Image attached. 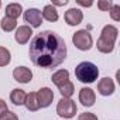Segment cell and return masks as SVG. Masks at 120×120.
Here are the masks:
<instances>
[{"label":"cell","mask_w":120,"mask_h":120,"mask_svg":"<svg viewBox=\"0 0 120 120\" xmlns=\"http://www.w3.org/2000/svg\"><path fill=\"white\" fill-rule=\"evenodd\" d=\"M13 78L20 83H28L33 79V72L27 67H17L13 71Z\"/></svg>","instance_id":"7"},{"label":"cell","mask_w":120,"mask_h":120,"mask_svg":"<svg viewBox=\"0 0 120 120\" xmlns=\"http://www.w3.org/2000/svg\"><path fill=\"white\" fill-rule=\"evenodd\" d=\"M82 20H83V13L79 9L72 7L65 13V21L68 26H78L82 23Z\"/></svg>","instance_id":"11"},{"label":"cell","mask_w":120,"mask_h":120,"mask_svg":"<svg viewBox=\"0 0 120 120\" xmlns=\"http://www.w3.org/2000/svg\"><path fill=\"white\" fill-rule=\"evenodd\" d=\"M112 6H113V3L110 2V0H99L98 2V7L102 11H109L112 9Z\"/></svg>","instance_id":"22"},{"label":"cell","mask_w":120,"mask_h":120,"mask_svg":"<svg viewBox=\"0 0 120 120\" xmlns=\"http://www.w3.org/2000/svg\"><path fill=\"white\" fill-rule=\"evenodd\" d=\"M0 7H2V2H0Z\"/></svg>","instance_id":"28"},{"label":"cell","mask_w":120,"mask_h":120,"mask_svg":"<svg viewBox=\"0 0 120 120\" xmlns=\"http://www.w3.org/2000/svg\"><path fill=\"white\" fill-rule=\"evenodd\" d=\"M117 35H119V30L114 26H112V24L105 26L102 33H100V37H99V40L96 42L98 49L102 54H110L114 49V44H116Z\"/></svg>","instance_id":"2"},{"label":"cell","mask_w":120,"mask_h":120,"mask_svg":"<svg viewBox=\"0 0 120 120\" xmlns=\"http://www.w3.org/2000/svg\"><path fill=\"white\" fill-rule=\"evenodd\" d=\"M96 100V95L93 92V89L90 88H82L79 90V102L85 106V107H90L95 105Z\"/></svg>","instance_id":"9"},{"label":"cell","mask_w":120,"mask_h":120,"mask_svg":"<svg viewBox=\"0 0 120 120\" xmlns=\"http://www.w3.org/2000/svg\"><path fill=\"white\" fill-rule=\"evenodd\" d=\"M72 42L74 45L81 49V51H89L93 45V38L86 30H79L72 35Z\"/></svg>","instance_id":"5"},{"label":"cell","mask_w":120,"mask_h":120,"mask_svg":"<svg viewBox=\"0 0 120 120\" xmlns=\"http://www.w3.org/2000/svg\"><path fill=\"white\" fill-rule=\"evenodd\" d=\"M21 13H23V7L20 3H10L6 7V17H9V19L17 20Z\"/></svg>","instance_id":"14"},{"label":"cell","mask_w":120,"mask_h":120,"mask_svg":"<svg viewBox=\"0 0 120 120\" xmlns=\"http://www.w3.org/2000/svg\"><path fill=\"white\" fill-rule=\"evenodd\" d=\"M51 81H52L56 86H59V85H62V83H65V82L69 81V72H68L67 69H59V71H56L55 74H52Z\"/></svg>","instance_id":"16"},{"label":"cell","mask_w":120,"mask_h":120,"mask_svg":"<svg viewBox=\"0 0 120 120\" xmlns=\"http://www.w3.org/2000/svg\"><path fill=\"white\" fill-rule=\"evenodd\" d=\"M33 35V28L30 26H20L17 30H16V34H14V40L19 42V44H27L28 40L31 38Z\"/></svg>","instance_id":"10"},{"label":"cell","mask_w":120,"mask_h":120,"mask_svg":"<svg viewBox=\"0 0 120 120\" xmlns=\"http://www.w3.org/2000/svg\"><path fill=\"white\" fill-rule=\"evenodd\" d=\"M78 112L76 103L71 98H61L56 105V113L64 119H72Z\"/></svg>","instance_id":"4"},{"label":"cell","mask_w":120,"mask_h":120,"mask_svg":"<svg viewBox=\"0 0 120 120\" xmlns=\"http://www.w3.org/2000/svg\"><path fill=\"white\" fill-rule=\"evenodd\" d=\"M37 93V100H38V105L40 107H48L51 103H52V99H54V92L49 89V88H41Z\"/></svg>","instance_id":"8"},{"label":"cell","mask_w":120,"mask_h":120,"mask_svg":"<svg viewBox=\"0 0 120 120\" xmlns=\"http://www.w3.org/2000/svg\"><path fill=\"white\" fill-rule=\"evenodd\" d=\"M65 4H68V0H64V2H52L54 7L55 6H65Z\"/></svg>","instance_id":"27"},{"label":"cell","mask_w":120,"mask_h":120,"mask_svg":"<svg viewBox=\"0 0 120 120\" xmlns=\"http://www.w3.org/2000/svg\"><path fill=\"white\" fill-rule=\"evenodd\" d=\"M24 105H26V107H27L30 112L38 110V109H40V105H38V100H37V93H35V92L27 93V98H26Z\"/></svg>","instance_id":"17"},{"label":"cell","mask_w":120,"mask_h":120,"mask_svg":"<svg viewBox=\"0 0 120 120\" xmlns=\"http://www.w3.org/2000/svg\"><path fill=\"white\" fill-rule=\"evenodd\" d=\"M58 89H59V93L62 95V98H71L74 95V92H75V86H74V83L71 81H68V82H65L62 85H59Z\"/></svg>","instance_id":"18"},{"label":"cell","mask_w":120,"mask_h":120,"mask_svg":"<svg viewBox=\"0 0 120 120\" xmlns=\"http://www.w3.org/2000/svg\"><path fill=\"white\" fill-rule=\"evenodd\" d=\"M24 21L30 24L31 28H37L42 24V16L38 9H28L24 11Z\"/></svg>","instance_id":"6"},{"label":"cell","mask_w":120,"mask_h":120,"mask_svg":"<svg viewBox=\"0 0 120 120\" xmlns=\"http://www.w3.org/2000/svg\"><path fill=\"white\" fill-rule=\"evenodd\" d=\"M0 120H19V117H17L16 113L7 110V112H4L2 116H0Z\"/></svg>","instance_id":"23"},{"label":"cell","mask_w":120,"mask_h":120,"mask_svg":"<svg viewBox=\"0 0 120 120\" xmlns=\"http://www.w3.org/2000/svg\"><path fill=\"white\" fill-rule=\"evenodd\" d=\"M41 16H42V19H45V20L49 21V23H55V21L58 20V11H56V9H55L52 4L44 6V9H42V11H41Z\"/></svg>","instance_id":"13"},{"label":"cell","mask_w":120,"mask_h":120,"mask_svg":"<svg viewBox=\"0 0 120 120\" xmlns=\"http://www.w3.org/2000/svg\"><path fill=\"white\" fill-rule=\"evenodd\" d=\"M75 76L82 83H93L99 76V69L95 64L83 61L75 68Z\"/></svg>","instance_id":"3"},{"label":"cell","mask_w":120,"mask_h":120,"mask_svg":"<svg viewBox=\"0 0 120 120\" xmlns=\"http://www.w3.org/2000/svg\"><path fill=\"white\" fill-rule=\"evenodd\" d=\"M76 3L79 4V6H83V7H90L93 3L92 2H83V0H76Z\"/></svg>","instance_id":"26"},{"label":"cell","mask_w":120,"mask_h":120,"mask_svg":"<svg viewBox=\"0 0 120 120\" xmlns=\"http://www.w3.org/2000/svg\"><path fill=\"white\" fill-rule=\"evenodd\" d=\"M11 61V54L7 48L0 47V67H6Z\"/></svg>","instance_id":"20"},{"label":"cell","mask_w":120,"mask_h":120,"mask_svg":"<svg viewBox=\"0 0 120 120\" xmlns=\"http://www.w3.org/2000/svg\"><path fill=\"white\" fill-rule=\"evenodd\" d=\"M28 55L38 68H55L67 58V44L54 31H42L33 37Z\"/></svg>","instance_id":"1"},{"label":"cell","mask_w":120,"mask_h":120,"mask_svg":"<svg viewBox=\"0 0 120 120\" xmlns=\"http://www.w3.org/2000/svg\"><path fill=\"white\" fill-rule=\"evenodd\" d=\"M109 13H110V17L114 21H120V6L119 4H113L112 9L109 10Z\"/></svg>","instance_id":"21"},{"label":"cell","mask_w":120,"mask_h":120,"mask_svg":"<svg viewBox=\"0 0 120 120\" xmlns=\"http://www.w3.org/2000/svg\"><path fill=\"white\" fill-rule=\"evenodd\" d=\"M26 98H27V93H26L23 89H19V88H17V89H13L11 93H10V100H11L13 105H16V106L24 105Z\"/></svg>","instance_id":"15"},{"label":"cell","mask_w":120,"mask_h":120,"mask_svg":"<svg viewBox=\"0 0 120 120\" xmlns=\"http://www.w3.org/2000/svg\"><path fill=\"white\" fill-rule=\"evenodd\" d=\"M78 120H99L98 119V116L96 114H93V113H81L79 114V117H78Z\"/></svg>","instance_id":"24"},{"label":"cell","mask_w":120,"mask_h":120,"mask_svg":"<svg viewBox=\"0 0 120 120\" xmlns=\"http://www.w3.org/2000/svg\"><path fill=\"white\" fill-rule=\"evenodd\" d=\"M114 82H113V79L112 78H103V79H100L99 81V83H98V92L102 95V96H109V95H113V92H114Z\"/></svg>","instance_id":"12"},{"label":"cell","mask_w":120,"mask_h":120,"mask_svg":"<svg viewBox=\"0 0 120 120\" xmlns=\"http://www.w3.org/2000/svg\"><path fill=\"white\" fill-rule=\"evenodd\" d=\"M9 109H7V103L3 100V99H0V116H2L4 112H7Z\"/></svg>","instance_id":"25"},{"label":"cell","mask_w":120,"mask_h":120,"mask_svg":"<svg viewBox=\"0 0 120 120\" xmlns=\"http://www.w3.org/2000/svg\"><path fill=\"white\" fill-rule=\"evenodd\" d=\"M0 27H2V30L3 31H7V33H10V31H13L16 27H17V20H13V19H9V17H3L2 19V21H0Z\"/></svg>","instance_id":"19"}]
</instances>
